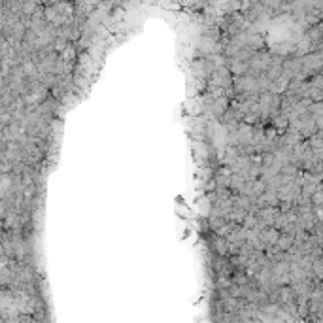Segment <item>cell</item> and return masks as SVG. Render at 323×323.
<instances>
[{"mask_svg":"<svg viewBox=\"0 0 323 323\" xmlns=\"http://www.w3.org/2000/svg\"><path fill=\"white\" fill-rule=\"evenodd\" d=\"M208 110L212 112V115L223 117L225 112L229 110V108H227V99H225V97H219V99H210V102H208Z\"/></svg>","mask_w":323,"mask_h":323,"instance_id":"obj_1","label":"cell"},{"mask_svg":"<svg viewBox=\"0 0 323 323\" xmlns=\"http://www.w3.org/2000/svg\"><path fill=\"white\" fill-rule=\"evenodd\" d=\"M200 51L204 53V55H215L217 51H219V46H217V40L212 36H204L202 38V42H200Z\"/></svg>","mask_w":323,"mask_h":323,"instance_id":"obj_2","label":"cell"}]
</instances>
